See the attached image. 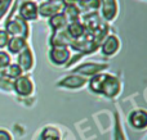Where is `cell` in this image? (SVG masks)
Returning a JSON list of instances; mask_svg holds the SVG:
<instances>
[{
	"label": "cell",
	"mask_w": 147,
	"mask_h": 140,
	"mask_svg": "<svg viewBox=\"0 0 147 140\" xmlns=\"http://www.w3.org/2000/svg\"><path fill=\"white\" fill-rule=\"evenodd\" d=\"M4 31L8 35L12 36V37L13 36H20V37H23V39L28 37V25L20 15H14V17L7 19Z\"/></svg>",
	"instance_id": "1"
},
{
	"label": "cell",
	"mask_w": 147,
	"mask_h": 140,
	"mask_svg": "<svg viewBox=\"0 0 147 140\" xmlns=\"http://www.w3.org/2000/svg\"><path fill=\"white\" fill-rule=\"evenodd\" d=\"M120 89H121V84H120V80L116 76L110 73L103 75V80H102L101 89H99V95H103V97L112 99L120 93Z\"/></svg>",
	"instance_id": "2"
},
{
	"label": "cell",
	"mask_w": 147,
	"mask_h": 140,
	"mask_svg": "<svg viewBox=\"0 0 147 140\" xmlns=\"http://www.w3.org/2000/svg\"><path fill=\"white\" fill-rule=\"evenodd\" d=\"M107 68H109V66L106 63H92V62H89V63H83L76 68H74L72 73L80 75L84 77H93L94 75L102 73Z\"/></svg>",
	"instance_id": "3"
},
{
	"label": "cell",
	"mask_w": 147,
	"mask_h": 140,
	"mask_svg": "<svg viewBox=\"0 0 147 140\" xmlns=\"http://www.w3.org/2000/svg\"><path fill=\"white\" fill-rule=\"evenodd\" d=\"M86 84H88V79L86 77L76 75V73H71L59 80L57 82V86L70 89V90H78V89H81L83 86H85Z\"/></svg>",
	"instance_id": "4"
},
{
	"label": "cell",
	"mask_w": 147,
	"mask_h": 140,
	"mask_svg": "<svg viewBox=\"0 0 147 140\" xmlns=\"http://www.w3.org/2000/svg\"><path fill=\"white\" fill-rule=\"evenodd\" d=\"M13 89L21 97H28L34 93V82L28 76H20L13 81Z\"/></svg>",
	"instance_id": "5"
},
{
	"label": "cell",
	"mask_w": 147,
	"mask_h": 140,
	"mask_svg": "<svg viewBox=\"0 0 147 140\" xmlns=\"http://www.w3.org/2000/svg\"><path fill=\"white\" fill-rule=\"evenodd\" d=\"M103 23H106L103 21V18L99 17L98 12H92V13H86L83 15V25L85 27V32L92 33L96 30H98Z\"/></svg>",
	"instance_id": "6"
},
{
	"label": "cell",
	"mask_w": 147,
	"mask_h": 140,
	"mask_svg": "<svg viewBox=\"0 0 147 140\" xmlns=\"http://www.w3.org/2000/svg\"><path fill=\"white\" fill-rule=\"evenodd\" d=\"M18 15L27 22V21L38 19V5L35 1H25L17 8Z\"/></svg>",
	"instance_id": "7"
},
{
	"label": "cell",
	"mask_w": 147,
	"mask_h": 140,
	"mask_svg": "<svg viewBox=\"0 0 147 140\" xmlns=\"http://www.w3.org/2000/svg\"><path fill=\"white\" fill-rule=\"evenodd\" d=\"M70 58H71V54L67 48H51L49 50V59L56 66L67 64Z\"/></svg>",
	"instance_id": "8"
},
{
	"label": "cell",
	"mask_w": 147,
	"mask_h": 140,
	"mask_svg": "<svg viewBox=\"0 0 147 140\" xmlns=\"http://www.w3.org/2000/svg\"><path fill=\"white\" fill-rule=\"evenodd\" d=\"M120 49V40L116 35H110L105 37V40L101 43V51L103 55L111 57L116 54Z\"/></svg>",
	"instance_id": "9"
},
{
	"label": "cell",
	"mask_w": 147,
	"mask_h": 140,
	"mask_svg": "<svg viewBox=\"0 0 147 140\" xmlns=\"http://www.w3.org/2000/svg\"><path fill=\"white\" fill-rule=\"evenodd\" d=\"M63 3H51V1H43L40 5H38V14L43 18H51L54 14L62 12Z\"/></svg>",
	"instance_id": "10"
},
{
	"label": "cell",
	"mask_w": 147,
	"mask_h": 140,
	"mask_svg": "<svg viewBox=\"0 0 147 140\" xmlns=\"http://www.w3.org/2000/svg\"><path fill=\"white\" fill-rule=\"evenodd\" d=\"M103 21H114L117 15V0H99Z\"/></svg>",
	"instance_id": "11"
},
{
	"label": "cell",
	"mask_w": 147,
	"mask_h": 140,
	"mask_svg": "<svg viewBox=\"0 0 147 140\" xmlns=\"http://www.w3.org/2000/svg\"><path fill=\"white\" fill-rule=\"evenodd\" d=\"M49 43H51L52 48H67V46L71 45L72 39L70 37V35L67 33L66 28H65V30H62V31L53 32Z\"/></svg>",
	"instance_id": "12"
},
{
	"label": "cell",
	"mask_w": 147,
	"mask_h": 140,
	"mask_svg": "<svg viewBox=\"0 0 147 140\" xmlns=\"http://www.w3.org/2000/svg\"><path fill=\"white\" fill-rule=\"evenodd\" d=\"M129 123L136 130H143L147 126V113L143 109L133 111L129 115Z\"/></svg>",
	"instance_id": "13"
},
{
	"label": "cell",
	"mask_w": 147,
	"mask_h": 140,
	"mask_svg": "<svg viewBox=\"0 0 147 140\" xmlns=\"http://www.w3.org/2000/svg\"><path fill=\"white\" fill-rule=\"evenodd\" d=\"M18 66L21 67L23 72L25 71H30L34 67V55H32V50L30 46H26L21 53H18Z\"/></svg>",
	"instance_id": "14"
},
{
	"label": "cell",
	"mask_w": 147,
	"mask_h": 140,
	"mask_svg": "<svg viewBox=\"0 0 147 140\" xmlns=\"http://www.w3.org/2000/svg\"><path fill=\"white\" fill-rule=\"evenodd\" d=\"M67 25H69V21H67V18L65 17V14L62 12L57 13L53 17L49 18V26H51V28L53 30V32L65 30V28L67 27Z\"/></svg>",
	"instance_id": "15"
},
{
	"label": "cell",
	"mask_w": 147,
	"mask_h": 140,
	"mask_svg": "<svg viewBox=\"0 0 147 140\" xmlns=\"http://www.w3.org/2000/svg\"><path fill=\"white\" fill-rule=\"evenodd\" d=\"M66 31L72 40H78V39L84 36V33H85V27H84V25L80 21H74V22H70L69 25H67Z\"/></svg>",
	"instance_id": "16"
},
{
	"label": "cell",
	"mask_w": 147,
	"mask_h": 140,
	"mask_svg": "<svg viewBox=\"0 0 147 140\" xmlns=\"http://www.w3.org/2000/svg\"><path fill=\"white\" fill-rule=\"evenodd\" d=\"M26 46H27L26 39L20 37V36H13V37L9 39V41H8L7 48L10 54H18V53H21Z\"/></svg>",
	"instance_id": "17"
},
{
	"label": "cell",
	"mask_w": 147,
	"mask_h": 140,
	"mask_svg": "<svg viewBox=\"0 0 147 140\" xmlns=\"http://www.w3.org/2000/svg\"><path fill=\"white\" fill-rule=\"evenodd\" d=\"M76 5H78L80 13L86 14V13L97 12L101 8V1L99 0H79Z\"/></svg>",
	"instance_id": "18"
},
{
	"label": "cell",
	"mask_w": 147,
	"mask_h": 140,
	"mask_svg": "<svg viewBox=\"0 0 147 140\" xmlns=\"http://www.w3.org/2000/svg\"><path fill=\"white\" fill-rule=\"evenodd\" d=\"M23 75V71L21 69V67L18 66L17 63H10L9 66L7 67V68H4V69H1L0 71V76H3V77H5V79H8V80H16V79H18L20 76H22Z\"/></svg>",
	"instance_id": "19"
},
{
	"label": "cell",
	"mask_w": 147,
	"mask_h": 140,
	"mask_svg": "<svg viewBox=\"0 0 147 140\" xmlns=\"http://www.w3.org/2000/svg\"><path fill=\"white\" fill-rule=\"evenodd\" d=\"M62 13H63L65 17L67 18L69 23L70 22H74V21H79V18H80V14H81L76 4H63Z\"/></svg>",
	"instance_id": "20"
},
{
	"label": "cell",
	"mask_w": 147,
	"mask_h": 140,
	"mask_svg": "<svg viewBox=\"0 0 147 140\" xmlns=\"http://www.w3.org/2000/svg\"><path fill=\"white\" fill-rule=\"evenodd\" d=\"M39 140H61V134L57 129L48 126L45 127L40 134V138Z\"/></svg>",
	"instance_id": "21"
},
{
	"label": "cell",
	"mask_w": 147,
	"mask_h": 140,
	"mask_svg": "<svg viewBox=\"0 0 147 140\" xmlns=\"http://www.w3.org/2000/svg\"><path fill=\"white\" fill-rule=\"evenodd\" d=\"M103 75L105 73L102 72V73L94 75L90 79V81H89V89H90L92 93L99 95V89H101V84H102V80H103Z\"/></svg>",
	"instance_id": "22"
},
{
	"label": "cell",
	"mask_w": 147,
	"mask_h": 140,
	"mask_svg": "<svg viewBox=\"0 0 147 140\" xmlns=\"http://www.w3.org/2000/svg\"><path fill=\"white\" fill-rule=\"evenodd\" d=\"M114 140H127V136L123 130L120 117L117 113H115V131H114Z\"/></svg>",
	"instance_id": "23"
},
{
	"label": "cell",
	"mask_w": 147,
	"mask_h": 140,
	"mask_svg": "<svg viewBox=\"0 0 147 140\" xmlns=\"http://www.w3.org/2000/svg\"><path fill=\"white\" fill-rule=\"evenodd\" d=\"M12 3H13V0H0V21H1L3 17L7 14V12L10 8Z\"/></svg>",
	"instance_id": "24"
},
{
	"label": "cell",
	"mask_w": 147,
	"mask_h": 140,
	"mask_svg": "<svg viewBox=\"0 0 147 140\" xmlns=\"http://www.w3.org/2000/svg\"><path fill=\"white\" fill-rule=\"evenodd\" d=\"M10 64V57L7 51H0V71Z\"/></svg>",
	"instance_id": "25"
},
{
	"label": "cell",
	"mask_w": 147,
	"mask_h": 140,
	"mask_svg": "<svg viewBox=\"0 0 147 140\" xmlns=\"http://www.w3.org/2000/svg\"><path fill=\"white\" fill-rule=\"evenodd\" d=\"M9 35L5 32L4 30H0V49H4L7 48L8 45V41H9Z\"/></svg>",
	"instance_id": "26"
},
{
	"label": "cell",
	"mask_w": 147,
	"mask_h": 140,
	"mask_svg": "<svg viewBox=\"0 0 147 140\" xmlns=\"http://www.w3.org/2000/svg\"><path fill=\"white\" fill-rule=\"evenodd\" d=\"M0 87L4 90H10L13 89V81H10V80L5 79V77L0 76Z\"/></svg>",
	"instance_id": "27"
},
{
	"label": "cell",
	"mask_w": 147,
	"mask_h": 140,
	"mask_svg": "<svg viewBox=\"0 0 147 140\" xmlns=\"http://www.w3.org/2000/svg\"><path fill=\"white\" fill-rule=\"evenodd\" d=\"M25 1H32V0H14V1H13V7H12V9H10V14H9V17H8V19L13 17V14L17 12V8Z\"/></svg>",
	"instance_id": "28"
},
{
	"label": "cell",
	"mask_w": 147,
	"mask_h": 140,
	"mask_svg": "<svg viewBox=\"0 0 147 140\" xmlns=\"http://www.w3.org/2000/svg\"><path fill=\"white\" fill-rule=\"evenodd\" d=\"M0 140H12V135L7 130H0Z\"/></svg>",
	"instance_id": "29"
},
{
	"label": "cell",
	"mask_w": 147,
	"mask_h": 140,
	"mask_svg": "<svg viewBox=\"0 0 147 140\" xmlns=\"http://www.w3.org/2000/svg\"><path fill=\"white\" fill-rule=\"evenodd\" d=\"M45 1H51V3H63V0H45Z\"/></svg>",
	"instance_id": "30"
}]
</instances>
